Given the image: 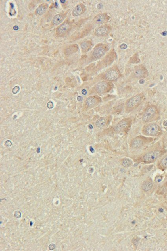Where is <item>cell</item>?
Returning <instances> with one entry per match:
<instances>
[{
    "instance_id": "obj_1",
    "label": "cell",
    "mask_w": 167,
    "mask_h": 251,
    "mask_svg": "<svg viewBox=\"0 0 167 251\" xmlns=\"http://www.w3.org/2000/svg\"><path fill=\"white\" fill-rule=\"evenodd\" d=\"M159 116V111L158 107L155 105H150L145 109L142 115V119L144 122H150L156 120Z\"/></svg>"
},
{
    "instance_id": "obj_2",
    "label": "cell",
    "mask_w": 167,
    "mask_h": 251,
    "mask_svg": "<svg viewBox=\"0 0 167 251\" xmlns=\"http://www.w3.org/2000/svg\"><path fill=\"white\" fill-rule=\"evenodd\" d=\"M143 134L151 137H158L162 133L161 129L158 124L155 123L147 124L143 130Z\"/></svg>"
},
{
    "instance_id": "obj_3",
    "label": "cell",
    "mask_w": 167,
    "mask_h": 251,
    "mask_svg": "<svg viewBox=\"0 0 167 251\" xmlns=\"http://www.w3.org/2000/svg\"><path fill=\"white\" fill-rule=\"evenodd\" d=\"M164 150H154L145 153L143 157V161L147 163L154 162L159 158L164 153Z\"/></svg>"
},
{
    "instance_id": "obj_4",
    "label": "cell",
    "mask_w": 167,
    "mask_h": 251,
    "mask_svg": "<svg viewBox=\"0 0 167 251\" xmlns=\"http://www.w3.org/2000/svg\"><path fill=\"white\" fill-rule=\"evenodd\" d=\"M144 97V95L141 94L131 97L126 102V107L129 110L135 109L142 103Z\"/></svg>"
},
{
    "instance_id": "obj_5",
    "label": "cell",
    "mask_w": 167,
    "mask_h": 251,
    "mask_svg": "<svg viewBox=\"0 0 167 251\" xmlns=\"http://www.w3.org/2000/svg\"><path fill=\"white\" fill-rule=\"evenodd\" d=\"M131 122V120L130 119H123L120 121L114 127V130L117 132H121L126 130L130 126Z\"/></svg>"
},
{
    "instance_id": "obj_6",
    "label": "cell",
    "mask_w": 167,
    "mask_h": 251,
    "mask_svg": "<svg viewBox=\"0 0 167 251\" xmlns=\"http://www.w3.org/2000/svg\"><path fill=\"white\" fill-rule=\"evenodd\" d=\"M148 138L144 137H138L134 138L131 143V146L133 148H139L144 145L148 140Z\"/></svg>"
},
{
    "instance_id": "obj_7",
    "label": "cell",
    "mask_w": 167,
    "mask_h": 251,
    "mask_svg": "<svg viewBox=\"0 0 167 251\" xmlns=\"http://www.w3.org/2000/svg\"><path fill=\"white\" fill-rule=\"evenodd\" d=\"M119 72L115 69L108 70L105 75V78L109 81L115 80L119 77Z\"/></svg>"
},
{
    "instance_id": "obj_8",
    "label": "cell",
    "mask_w": 167,
    "mask_h": 251,
    "mask_svg": "<svg viewBox=\"0 0 167 251\" xmlns=\"http://www.w3.org/2000/svg\"><path fill=\"white\" fill-rule=\"evenodd\" d=\"M106 52V49L104 47H98L95 48L93 51V56L95 59H99L103 56Z\"/></svg>"
},
{
    "instance_id": "obj_9",
    "label": "cell",
    "mask_w": 167,
    "mask_h": 251,
    "mask_svg": "<svg viewBox=\"0 0 167 251\" xmlns=\"http://www.w3.org/2000/svg\"><path fill=\"white\" fill-rule=\"evenodd\" d=\"M70 28V25L68 23H63L57 28L56 30L57 34L60 36L64 35L69 30Z\"/></svg>"
},
{
    "instance_id": "obj_10",
    "label": "cell",
    "mask_w": 167,
    "mask_h": 251,
    "mask_svg": "<svg viewBox=\"0 0 167 251\" xmlns=\"http://www.w3.org/2000/svg\"><path fill=\"white\" fill-rule=\"evenodd\" d=\"M108 84L106 82H101L96 86V90L98 93H103L108 88Z\"/></svg>"
},
{
    "instance_id": "obj_11",
    "label": "cell",
    "mask_w": 167,
    "mask_h": 251,
    "mask_svg": "<svg viewBox=\"0 0 167 251\" xmlns=\"http://www.w3.org/2000/svg\"><path fill=\"white\" fill-rule=\"evenodd\" d=\"M84 12V7L82 4H79L75 7L72 11V15L74 16H78L82 14Z\"/></svg>"
},
{
    "instance_id": "obj_12",
    "label": "cell",
    "mask_w": 167,
    "mask_h": 251,
    "mask_svg": "<svg viewBox=\"0 0 167 251\" xmlns=\"http://www.w3.org/2000/svg\"><path fill=\"white\" fill-rule=\"evenodd\" d=\"M153 186V183L151 180H146L142 184V190L145 192H148V191H150L151 190Z\"/></svg>"
},
{
    "instance_id": "obj_13",
    "label": "cell",
    "mask_w": 167,
    "mask_h": 251,
    "mask_svg": "<svg viewBox=\"0 0 167 251\" xmlns=\"http://www.w3.org/2000/svg\"><path fill=\"white\" fill-rule=\"evenodd\" d=\"M108 32V28L106 26H103L99 28L96 29L95 31V34L96 36H105L107 34Z\"/></svg>"
},
{
    "instance_id": "obj_14",
    "label": "cell",
    "mask_w": 167,
    "mask_h": 251,
    "mask_svg": "<svg viewBox=\"0 0 167 251\" xmlns=\"http://www.w3.org/2000/svg\"><path fill=\"white\" fill-rule=\"evenodd\" d=\"M107 15L105 14H101L98 15L95 18V21L97 24H102L105 22L108 19Z\"/></svg>"
},
{
    "instance_id": "obj_15",
    "label": "cell",
    "mask_w": 167,
    "mask_h": 251,
    "mask_svg": "<svg viewBox=\"0 0 167 251\" xmlns=\"http://www.w3.org/2000/svg\"><path fill=\"white\" fill-rule=\"evenodd\" d=\"M64 20V17L60 14H57L54 16L53 19V23L55 25H59Z\"/></svg>"
},
{
    "instance_id": "obj_16",
    "label": "cell",
    "mask_w": 167,
    "mask_h": 251,
    "mask_svg": "<svg viewBox=\"0 0 167 251\" xmlns=\"http://www.w3.org/2000/svg\"><path fill=\"white\" fill-rule=\"evenodd\" d=\"M47 8V5L46 4H43L39 6L36 10V14L39 15H42L45 13Z\"/></svg>"
},
{
    "instance_id": "obj_17",
    "label": "cell",
    "mask_w": 167,
    "mask_h": 251,
    "mask_svg": "<svg viewBox=\"0 0 167 251\" xmlns=\"http://www.w3.org/2000/svg\"><path fill=\"white\" fill-rule=\"evenodd\" d=\"M158 165L162 169H167V154L161 159L159 162Z\"/></svg>"
},
{
    "instance_id": "obj_18",
    "label": "cell",
    "mask_w": 167,
    "mask_h": 251,
    "mask_svg": "<svg viewBox=\"0 0 167 251\" xmlns=\"http://www.w3.org/2000/svg\"><path fill=\"white\" fill-rule=\"evenodd\" d=\"M96 98L94 97H89L86 100V103L88 107H92L96 104Z\"/></svg>"
},
{
    "instance_id": "obj_19",
    "label": "cell",
    "mask_w": 167,
    "mask_h": 251,
    "mask_svg": "<svg viewBox=\"0 0 167 251\" xmlns=\"http://www.w3.org/2000/svg\"><path fill=\"white\" fill-rule=\"evenodd\" d=\"M105 124H106L105 119L104 118L101 117L96 121V125L98 128H101L105 126Z\"/></svg>"
},
{
    "instance_id": "obj_20",
    "label": "cell",
    "mask_w": 167,
    "mask_h": 251,
    "mask_svg": "<svg viewBox=\"0 0 167 251\" xmlns=\"http://www.w3.org/2000/svg\"><path fill=\"white\" fill-rule=\"evenodd\" d=\"M132 162L131 161L127 158L124 159L122 161V165L124 167H129L131 165Z\"/></svg>"
},
{
    "instance_id": "obj_21",
    "label": "cell",
    "mask_w": 167,
    "mask_h": 251,
    "mask_svg": "<svg viewBox=\"0 0 167 251\" xmlns=\"http://www.w3.org/2000/svg\"><path fill=\"white\" fill-rule=\"evenodd\" d=\"M145 72L143 70L139 69L135 72V76L138 78H142L145 76Z\"/></svg>"
},
{
    "instance_id": "obj_22",
    "label": "cell",
    "mask_w": 167,
    "mask_h": 251,
    "mask_svg": "<svg viewBox=\"0 0 167 251\" xmlns=\"http://www.w3.org/2000/svg\"><path fill=\"white\" fill-rule=\"evenodd\" d=\"M91 47V43L89 42H85L81 45L82 49L84 51H87Z\"/></svg>"
},
{
    "instance_id": "obj_23",
    "label": "cell",
    "mask_w": 167,
    "mask_h": 251,
    "mask_svg": "<svg viewBox=\"0 0 167 251\" xmlns=\"http://www.w3.org/2000/svg\"><path fill=\"white\" fill-rule=\"evenodd\" d=\"M19 90H20V88L19 86H15L12 90V92L14 94H17L19 92Z\"/></svg>"
},
{
    "instance_id": "obj_24",
    "label": "cell",
    "mask_w": 167,
    "mask_h": 251,
    "mask_svg": "<svg viewBox=\"0 0 167 251\" xmlns=\"http://www.w3.org/2000/svg\"><path fill=\"white\" fill-rule=\"evenodd\" d=\"M162 177L160 176H157L155 178V182L156 183H158L162 180Z\"/></svg>"
},
{
    "instance_id": "obj_25",
    "label": "cell",
    "mask_w": 167,
    "mask_h": 251,
    "mask_svg": "<svg viewBox=\"0 0 167 251\" xmlns=\"http://www.w3.org/2000/svg\"><path fill=\"white\" fill-rule=\"evenodd\" d=\"M127 47V46L125 44H123L120 46V48L122 49H126Z\"/></svg>"
},
{
    "instance_id": "obj_26",
    "label": "cell",
    "mask_w": 167,
    "mask_h": 251,
    "mask_svg": "<svg viewBox=\"0 0 167 251\" xmlns=\"http://www.w3.org/2000/svg\"><path fill=\"white\" fill-rule=\"evenodd\" d=\"M51 104V103H50V102H49L47 104V107H49V108H50V106H51V105H52V106H53V102H51V104Z\"/></svg>"
},
{
    "instance_id": "obj_27",
    "label": "cell",
    "mask_w": 167,
    "mask_h": 251,
    "mask_svg": "<svg viewBox=\"0 0 167 251\" xmlns=\"http://www.w3.org/2000/svg\"><path fill=\"white\" fill-rule=\"evenodd\" d=\"M164 125L167 126V121H166L164 123Z\"/></svg>"
},
{
    "instance_id": "obj_28",
    "label": "cell",
    "mask_w": 167,
    "mask_h": 251,
    "mask_svg": "<svg viewBox=\"0 0 167 251\" xmlns=\"http://www.w3.org/2000/svg\"><path fill=\"white\" fill-rule=\"evenodd\" d=\"M61 1L62 3H63L66 2V1Z\"/></svg>"
}]
</instances>
